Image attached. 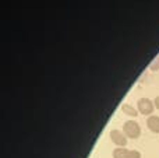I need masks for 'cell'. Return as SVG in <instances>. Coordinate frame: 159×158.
<instances>
[{"label":"cell","mask_w":159,"mask_h":158,"mask_svg":"<svg viewBox=\"0 0 159 158\" xmlns=\"http://www.w3.org/2000/svg\"><path fill=\"white\" fill-rule=\"evenodd\" d=\"M130 158H141V153L138 150H130Z\"/></svg>","instance_id":"52a82bcc"},{"label":"cell","mask_w":159,"mask_h":158,"mask_svg":"<svg viewBox=\"0 0 159 158\" xmlns=\"http://www.w3.org/2000/svg\"><path fill=\"white\" fill-rule=\"evenodd\" d=\"M110 140H112V143H115L117 147H126L127 146V136L123 132L117 130V129H113V130L110 132Z\"/></svg>","instance_id":"3957f363"},{"label":"cell","mask_w":159,"mask_h":158,"mask_svg":"<svg viewBox=\"0 0 159 158\" xmlns=\"http://www.w3.org/2000/svg\"><path fill=\"white\" fill-rule=\"evenodd\" d=\"M155 104L149 98H140L137 102V109L141 115H151L154 112Z\"/></svg>","instance_id":"7a4b0ae2"},{"label":"cell","mask_w":159,"mask_h":158,"mask_svg":"<svg viewBox=\"0 0 159 158\" xmlns=\"http://www.w3.org/2000/svg\"><path fill=\"white\" fill-rule=\"evenodd\" d=\"M154 104H155V106H157V109H159V97H157V98H155Z\"/></svg>","instance_id":"ba28073f"},{"label":"cell","mask_w":159,"mask_h":158,"mask_svg":"<svg viewBox=\"0 0 159 158\" xmlns=\"http://www.w3.org/2000/svg\"><path fill=\"white\" fill-rule=\"evenodd\" d=\"M147 126H148V129L152 133L159 134V116L151 115V116L147 119Z\"/></svg>","instance_id":"277c9868"},{"label":"cell","mask_w":159,"mask_h":158,"mask_svg":"<svg viewBox=\"0 0 159 158\" xmlns=\"http://www.w3.org/2000/svg\"><path fill=\"white\" fill-rule=\"evenodd\" d=\"M123 133L129 139H138L141 134V128L135 120H127L123 125Z\"/></svg>","instance_id":"6da1fadb"},{"label":"cell","mask_w":159,"mask_h":158,"mask_svg":"<svg viewBox=\"0 0 159 158\" xmlns=\"http://www.w3.org/2000/svg\"><path fill=\"white\" fill-rule=\"evenodd\" d=\"M121 111H123L124 115H127V116L130 118H135L138 114V109H135L133 105H130V104H123L121 105Z\"/></svg>","instance_id":"5b68a950"},{"label":"cell","mask_w":159,"mask_h":158,"mask_svg":"<svg viewBox=\"0 0 159 158\" xmlns=\"http://www.w3.org/2000/svg\"><path fill=\"white\" fill-rule=\"evenodd\" d=\"M113 158H130V150L126 147H117L113 150Z\"/></svg>","instance_id":"8992f818"}]
</instances>
